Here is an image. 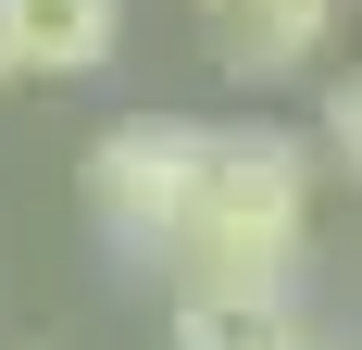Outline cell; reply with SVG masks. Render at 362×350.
Returning a JSON list of instances; mask_svg holds the SVG:
<instances>
[{
    "label": "cell",
    "mask_w": 362,
    "mask_h": 350,
    "mask_svg": "<svg viewBox=\"0 0 362 350\" xmlns=\"http://www.w3.org/2000/svg\"><path fill=\"white\" fill-rule=\"evenodd\" d=\"M300 238H313V138L213 125V163H200V201L163 250V276L200 300H300Z\"/></svg>",
    "instance_id": "cell-1"
},
{
    "label": "cell",
    "mask_w": 362,
    "mask_h": 350,
    "mask_svg": "<svg viewBox=\"0 0 362 350\" xmlns=\"http://www.w3.org/2000/svg\"><path fill=\"white\" fill-rule=\"evenodd\" d=\"M200 163H213V125L200 113H112L88 138V225L125 263H163L187 201H200Z\"/></svg>",
    "instance_id": "cell-2"
},
{
    "label": "cell",
    "mask_w": 362,
    "mask_h": 350,
    "mask_svg": "<svg viewBox=\"0 0 362 350\" xmlns=\"http://www.w3.org/2000/svg\"><path fill=\"white\" fill-rule=\"evenodd\" d=\"M325 38H337V0H213V75H238V88L325 63Z\"/></svg>",
    "instance_id": "cell-3"
},
{
    "label": "cell",
    "mask_w": 362,
    "mask_h": 350,
    "mask_svg": "<svg viewBox=\"0 0 362 350\" xmlns=\"http://www.w3.org/2000/svg\"><path fill=\"white\" fill-rule=\"evenodd\" d=\"M0 26L25 75H100L125 38V0H0Z\"/></svg>",
    "instance_id": "cell-4"
},
{
    "label": "cell",
    "mask_w": 362,
    "mask_h": 350,
    "mask_svg": "<svg viewBox=\"0 0 362 350\" xmlns=\"http://www.w3.org/2000/svg\"><path fill=\"white\" fill-rule=\"evenodd\" d=\"M175 350H313L300 300H175Z\"/></svg>",
    "instance_id": "cell-5"
},
{
    "label": "cell",
    "mask_w": 362,
    "mask_h": 350,
    "mask_svg": "<svg viewBox=\"0 0 362 350\" xmlns=\"http://www.w3.org/2000/svg\"><path fill=\"white\" fill-rule=\"evenodd\" d=\"M313 150H337V163L362 175V63H350V75L325 88V125H313Z\"/></svg>",
    "instance_id": "cell-6"
},
{
    "label": "cell",
    "mask_w": 362,
    "mask_h": 350,
    "mask_svg": "<svg viewBox=\"0 0 362 350\" xmlns=\"http://www.w3.org/2000/svg\"><path fill=\"white\" fill-rule=\"evenodd\" d=\"M13 75H25V63H13V26H0V88H13Z\"/></svg>",
    "instance_id": "cell-7"
},
{
    "label": "cell",
    "mask_w": 362,
    "mask_h": 350,
    "mask_svg": "<svg viewBox=\"0 0 362 350\" xmlns=\"http://www.w3.org/2000/svg\"><path fill=\"white\" fill-rule=\"evenodd\" d=\"M200 13H213V0H200Z\"/></svg>",
    "instance_id": "cell-8"
}]
</instances>
